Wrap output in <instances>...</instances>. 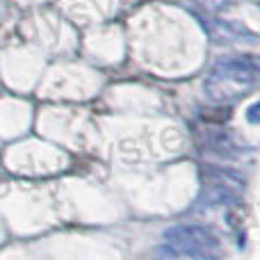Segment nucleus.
I'll use <instances>...</instances> for the list:
<instances>
[{
  "label": "nucleus",
  "mask_w": 260,
  "mask_h": 260,
  "mask_svg": "<svg viewBox=\"0 0 260 260\" xmlns=\"http://www.w3.org/2000/svg\"><path fill=\"white\" fill-rule=\"evenodd\" d=\"M221 244L210 229L199 224H178L162 233L157 260H217Z\"/></svg>",
  "instance_id": "nucleus-2"
},
{
  "label": "nucleus",
  "mask_w": 260,
  "mask_h": 260,
  "mask_svg": "<svg viewBox=\"0 0 260 260\" xmlns=\"http://www.w3.org/2000/svg\"><path fill=\"white\" fill-rule=\"evenodd\" d=\"M258 110H260V103H253L251 108H249V112H247L249 123H258Z\"/></svg>",
  "instance_id": "nucleus-5"
},
{
  "label": "nucleus",
  "mask_w": 260,
  "mask_h": 260,
  "mask_svg": "<svg viewBox=\"0 0 260 260\" xmlns=\"http://www.w3.org/2000/svg\"><path fill=\"white\" fill-rule=\"evenodd\" d=\"M260 59L256 55H231L212 64L203 80V94L217 105L238 103L258 87Z\"/></svg>",
  "instance_id": "nucleus-1"
},
{
  "label": "nucleus",
  "mask_w": 260,
  "mask_h": 260,
  "mask_svg": "<svg viewBox=\"0 0 260 260\" xmlns=\"http://www.w3.org/2000/svg\"><path fill=\"white\" fill-rule=\"evenodd\" d=\"M178 3H189V5H192V0H178Z\"/></svg>",
  "instance_id": "nucleus-6"
},
{
  "label": "nucleus",
  "mask_w": 260,
  "mask_h": 260,
  "mask_svg": "<svg viewBox=\"0 0 260 260\" xmlns=\"http://www.w3.org/2000/svg\"><path fill=\"white\" fill-rule=\"evenodd\" d=\"M208 139V148L215 151L217 155L221 157H233L240 153V144L233 139L231 133H224V130H212V133L206 135Z\"/></svg>",
  "instance_id": "nucleus-4"
},
{
  "label": "nucleus",
  "mask_w": 260,
  "mask_h": 260,
  "mask_svg": "<svg viewBox=\"0 0 260 260\" xmlns=\"http://www.w3.org/2000/svg\"><path fill=\"white\" fill-rule=\"evenodd\" d=\"M203 30L208 32L215 44H238V41H256V32H251L244 23L231 21V18H203Z\"/></svg>",
  "instance_id": "nucleus-3"
}]
</instances>
